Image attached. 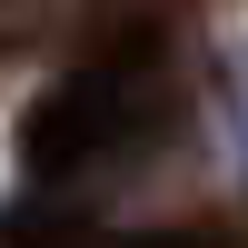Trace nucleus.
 Returning a JSON list of instances; mask_svg holds the SVG:
<instances>
[{"mask_svg": "<svg viewBox=\"0 0 248 248\" xmlns=\"http://www.w3.org/2000/svg\"><path fill=\"white\" fill-rule=\"evenodd\" d=\"M159 119H169L159 50H79V70L50 79L20 119V169L30 179H90L119 149H139Z\"/></svg>", "mask_w": 248, "mask_h": 248, "instance_id": "nucleus-1", "label": "nucleus"}]
</instances>
